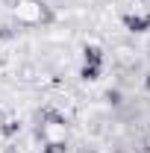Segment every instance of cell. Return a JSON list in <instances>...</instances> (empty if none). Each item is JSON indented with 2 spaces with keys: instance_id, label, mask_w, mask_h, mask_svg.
<instances>
[{
  "instance_id": "obj_1",
  "label": "cell",
  "mask_w": 150,
  "mask_h": 153,
  "mask_svg": "<svg viewBox=\"0 0 150 153\" xmlns=\"http://www.w3.org/2000/svg\"><path fill=\"white\" fill-rule=\"evenodd\" d=\"M124 27H127L130 33H147V30H150V12H147V15H138V12L124 15Z\"/></svg>"
},
{
  "instance_id": "obj_2",
  "label": "cell",
  "mask_w": 150,
  "mask_h": 153,
  "mask_svg": "<svg viewBox=\"0 0 150 153\" xmlns=\"http://www.w3.org/2000/svg\"><path fill=\"white\" fill-rule=\"evenodd\" d=\"M82 59H85V65H100L103 62V50L97 44H85L82 47Z\"/></svg>"
},
{
  "instance_id": "obj_3",
  "label": "cell",
  "mask_w": 150,
  "mask_h": 153,
  "mask_svg": "<svg viewBox=\"0 0 150 153\" xmlns=\"http://www.w3.org/2000/svg\"><path fill=\"white\" fill-rule=\"evenodd\" d=\"M79 76H82L85 82H94V79L100 76V65H82V71H79Z\"/></svg>"
},
{
  "instance_id": "obj_4",
  "label": "cell",
  "mask_w": 150,
  "mask_h": 153,
  "mask_svg": "<svg viewBox=\"0 0 150 153\" xmlns=\"http://www.w3.org/2000/svg\"><path fill=\"white\" fill-rule=\"evenodd\" d=\"M44 153H68V144L65 141H47L44 144Z\"/></svg>"
},
{
  "instance_id": "obj_5",
  "label": "cell",
  "mask_w": 150,
  "mask_h": 153,
  "mask_svg": "<svg viewBox=\"0 0 150 153\" xmlns=\"http://www.w3.org/2000/svg\"><path fill=\"white\" fill-rule=\"evenodd\" d=\"M18 130H21V124H18V121H6V124L0 127V133H3V135H15Z\"/></svg>"
},
{
  "instance_id": "obj_6",
  "label": "cell",
  "mask_w": 150,
  "mask_h": 153,
  "mask_svg": "<svg viewBox=\"0 0 150 153\" xmlns=\"http://www.w3.org/2000/svg\"><path fill=\"white\" fill-rule=\"evenodd\" d=\"M12 36V30H9V27H0V38H9Z\"/></svg>"
},
{
  "instance_id": "obj_7",
  "label": "cell",
  "mask_w": 150,
  "mask_h": 153,
  "mask_svg": "<svg viewBox=\"0 0 150 153\" xmlns=\"http://www.w3.org/2000/svg\"><path fill=\"white\" fill-rule=\"evenodd\" d=\"M144 85H147V91H150V76H147V79H144Z\"/></svg>"
}]
</instances>
